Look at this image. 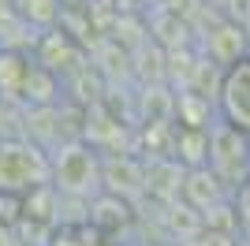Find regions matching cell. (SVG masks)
I'll return each instance as SVG.
<instances>
[{
  "instance_id": "1",
  "label": "cell",
  "mask_w": 250,
  "mask_h": 246,
  "mask_svg": "<svg viewBox=\"0 0 250 246\" xmlns=\"http://www.w3.org/2000/svg\"><path fill=\"white\" fill-rule=\"evenodd\" d=\"M206 168L224 186H235V190L243 183H250V134L217 120L213 131H209V164Z\"/></svg>"
},
{
  "instance_id": "2",
  "label": "cell",
  "mask_w": 250,
  "mask_h": 246,
  "mask_svg": "<svg viewBox=\"0 0 250 246\" xmlns=\"http://www.w3.org/2000/svg\"><path fill=\"white\" fill-rule=\"evenodd\" d=\"M217 120L235 127V131L250 134V56H243L239 63H231L220 75L217 86Z\"/></svg>"
},
{
  "instance_id": "3",
  "label": "cell",
  "mask_w": 250,
  "mask_h": 246,
  "mask_svg": "<svg viewBox=\"0 0 250 246\" xmlns=\"http://www.w3.org/2000/svg\"><path fill=\"white\" fill-rule=\"evenodd\" d=\"M56 179H60L63 190H71V194H94L97 183H101V164L90 149L83 145H71V149H63L60 161H56Z\"/></svg>"
},
{
  "instance_id": "4",
  "label": "cell",
  "mask_w": 250,
  "mask_h": 246,
  "mask_svg": "<svg viewBox=\"0 0 250 246\" xmlns=\"http://www.w3.org/2000/svg\"><path fill=\"white\" fill-rule=\"evenodd\" d=\"M243 56H250V34L243 26H235L231 19H220L217 26L206 30V60L228 71L231 63H239Z\"/></svg>"
},
{
  "instance_id": "5",
  "label": "cell",
  "mask_w": 250,
  "mask_h": 246,
  "mask_svg": "<svg viewBox=\"0 0 250 246\" xmlns=\"http://www.w3.org/2000/svg\"><path fill=\"white\" fill-rule=\"evenodd\" d=\"M224 198H228V186L220 183L209 168H190L183 175V205H190L198 216H206L209 209L224 205Z\"/></svg>"
},
{
  "instance_id": "6",
  "label": "cell",
  "mask_w": 250,
  "mask_h": 246,
  "mask_svg": "<svg viewBox=\"0 0 250 246\" xmlns=\"http://www.w3.org/2000/svg\"><path fill=\"white\" fill-rule=\"evenodd\" d=\"M183 175H187V168H179L172 157H153L146 164V194L176 205L183 194Z\"/></svg>"
},
{
  "instance_id": "7",
  "label": "cell",
  "mask_w": 250,
  "mask_h": 246,
  "mask_svg": "<svg viewBox=\"0 0 250 246\" xmlns=\"http://www.w3.org/2000/svg\"><path fill=\"white\" fill-rule=\"evenodd\" d=\"M172 161L179 168H206L209 164V131H183L172 134Z\"/></svg>"
},
{
  "instance_id": "8",
  "label": "cell",
  "mask_w": 250,
  "mask_h": 246,
  "mask_svg": "<svg viewBox=\"0 0 250 246\" xmlns=\"http://www.w3.org/2000/svg\"><path fill=\"white\" fill-rule=\"evenodd\" d=\"M228 19L250 34V0H228Z\"/></svg>"
}]
</instances>
